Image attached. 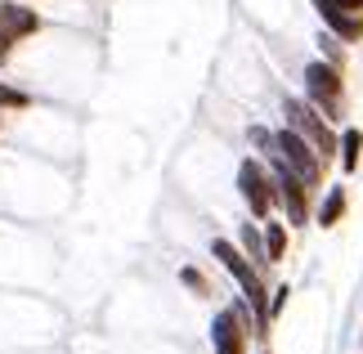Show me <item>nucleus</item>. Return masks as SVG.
<instances>
[{
  "instance_id": "1",
  "label": "nucleus",
  "mask_w": 363,
  "mask_h": 354,
  "mask_svg": "<svg viewBox=\"0 0 363 354\" xmlns=\"http://www.w3.org/2000/svg\"><path fill=\"white\" fill-rule=\"evenodd\" d=\"M283 126H287V131H296V135H301L305 144H310V148H314L328 166L337 162L341 131H337V126H332V121H328L314 104H305L301 94H287V99H283Z\"/></svg>"
},
{
  "instance_id": "2",
  "label": "nucleus",
  "mask_w": 363,
  "mask_h": 354,
  "mask_svg": "<svg viewBox=\"0 0 363 354\" xmlns=\"http://www.w3.org/2000/svg\"><path fill=\"white\" fill-rule=\"evenodd\" d=\"M260 162L269 166V175H274V197H278V211H283L287 229H305V224H314V193L305 189V179L291 171L278 153H269V157H260Z\"/></svg>"
},
{
  "instance_id": "3",
  "label": "nucleus",
  "mask_w": 363,
  "mask_h": 354,
  "mask_svg": "<svg viewBox=\"0 0 363 354\" xmlns=\"http://www.w3.org/2000/svg\"><path fill=\"white\" fill-rule=\"evenodd\" d=\"M301 81H305V104H314L323 117L337 126L341 121V112H345V67H337V63H328V59H310L305 63V72H301Z\"/></svg>"
},
{
  "instance_id": "4",
  "label": "nucleus",
  "mask_w": 363,
  "mask_h": 354,
  "mask_svg": "<svg viewBox=\"0 0 363 354\" xmlns=\"http://www.w3.org/2000/svg\"><path fill=\"white\" fill-rule=\"evenodd\" d=\"M251 336H260V328H256V314H251V305L242 296L233 305L216 309V319H211V350L216 354H251Z\"/></svg>"
},
{
  "instance_id": "5",
  "label": "nucleus",
  "mask_w": 363,
  "mask_h": 354,
  "mask_svg": "<svg viewBox=\"0 0 363 354\" xmlns=\"http://www.w3.org/2000/svg\"><path fill=\"white\" fill-rule=\"evenodd\" d=\"M233 184H238V197H242V206H247V216H251V220H269L274 211H278L274 175H269V166H264L256 153L238 162V175H233Z\"/></svg>"
},
{
  "instance_id": "6",
  "label": "nucleus",
  "mask_w": 363,
  "mask_h": 354,
  "mask_svg": "<svg viewBox=\"0 0 363 354\" xmlns=\"http://www.w3.org/2000/svg\"><path fill=\"white\" fill-rule=\"evenodd\" d=\"M274 153H278V157H283L291 171L305 179V189H310V193H323V184H328V162L318 157V153L305 144L296 131L278 126V131H274Z\"/></svg>"
},
{
  "instance_id": "7",
  "label": "nucleus",
  "mask_w": 363,
  "mask_h": 354,
  "mask_svg": "<svg viewBox=\"0 0 363 354\" xmlns=\"http://www.w3.org/2000/svg\"><path fill=\"white\" fill-rule=\"evenodd\" d=\"M40 27H45V18L23 5V0H0V36L9 40V45H23V40H32Z\"/></svg>"
},
{
  "instance_id": "8",
  "label": "nucleus",
  "mask_w": 363,
  "mask_h": 354,
  "mask_svg": "<svg viewBox=\"0 0 363 354\" xmlns=\"http://www.w3.org/2000/svg\"><path fill=\"white\" fill-rule=\"evenodd\" d=\"M314 13L323 23V32H332L341 45H359L363 40V13H350V9L332 5V0H314Z\"/></svg>"
},
{
  "instance_id": "9",
  "label": "nucleus",
  "mask_w": 363,
  "mask_h": 354,
  "mask_svg": "<svg viewBox=\"0 0 363 354\" xmlns=\"http://www.w3.org/2000/svg\"><path fill=\"white\" fill-rule=\"evenodd\" d=\"M345 211H350V189L345 184H323V197L314 206V224L318 229H337L345 220Z\"/></svg>"
},
{
  "instance_id": "10",
  "label": "nucleus",
  "mask_w": 363,
  "mask_h": 354,
  "mask_svg": "<svg viewBox=\"0 0 363 354\" xmlns=\"http://www.w3.org/2000/svg\"><path fill=\"white\" fill-rule=\"evenodd\" d=\"M233 243L242 247V256H247L251 265H256L260 274H264V269H274V265H269V256H264V238H260V220H242V224H238V233H233Z\"/></svg>"
},
{
  "instance_id": "11",
  "label": "nucleus",
  "mask_w": 363,
  "mask_h": 354,
  "mask_svg": "<svg viewBox=\"0 0 363 354\" xmlns=\"http://www.w3.org/2000/svg\"><path fill=\"white\" fill-rule=\"evenodd\" d=\"M260 238H264V256H269V265H283L287 260V243H291V229L287 220H260Z\"/></svg>"
},
{
  "instance_id": "12",
  "label": "nucleus",
  "mask_w": 363,
  "mask_h": 354,
  "mask_svg": "<svg viewBox=\"0 0 363 354\" xmlns=\"http://www.w3.org/2000/svg\"><path fill=\"white\" fill-rule=\"evenodd\" d=\"M337 162H341V175H354L359 171V162H363V131H359V126H341Z\"/></svg>"
},
{
  "instance_id": "13",
  "label": "nucleus",
  "mask_w": 363,
  "mask_h": 354,
  "mask_svg": "<svg viewBox=\"0 0 363 354\" xmlns=\"http://www.w3.org/2000/svg\"><path fill=\"white\" fill-rule=\"evenodd\" d=\"M23 108H32V94L9 86V81H0V112H23Z\"/></svg>"
},
{
  "instance_id": "14",
  "label": "nucleus",
  "mask_w": 363,
  "mask_h": 354,
  "mask_svg": "<svg viewBox=\"0 0 363 354\" xmlns=\"http://www.w3.org/2000/svg\"><path fill=\"white\" fill-rule=\"evenodd\" d=\"M179 282H184L193 296H211V282H206V274L198 265H179Z\"/></svg>"
},
{
  "instance_id": "15",
  "label": "nucleus",
  "mask_w": 363,
  "mask_h": 354,
  "mask_svg": "<svg viewBox=\"0 0 363 354\" xmlns=\"http://www.w3.org/2000/svg\"><path fill=\"white\" fill-rule=\"evenodd\" d=\"M318 59H328V63H337V67H345V45L332 32H318Z\"/></svg>"
},
{
  "instance_id": "16",
  "label": "nucleus",
  "mask_w": 363,
  "mask_h": 354,
  "mask_svg": "<svg viewBox=\"0 0 363 354\" xmlns=\"http://www.w3.org/2000/svg\"><path fill=\"white\" fill-rule=\"evenodd\" d=\"M247 139H251V148H256V157H269V153H274V131H269V126H251Z\"/></svg>"
},
{
  "instance_id": "17",
  "label": "nucleus",
  "mask_w": 363,
  "mask_h": 354,
  "mask_svg": "<svg viewBox=\"0 0 363 354\" xmlns=\"http://www.w3.org/2000/svg\"><path fill=\"white\" fill-rule=\"evenodd\" d=\"M287 301H291V287L287 282H278V287H269V323L287 309Z\"/></svg>"
},
{
  "instance_id": "18",
  "label": "nucleus",
  "mask_w": 363,
  "mask_h": 354,
  "mask_svg": "<svg viewBox=\"0 0 363 354\" xmlns=\"http://www.w3.org/2000/svg\"><path fill=\"white\" fill-rule=\"evenodd\" d=\"M332 5H341V9H350V13H363V0H332Z\"/></svg>"
},
{
  "instance_id": "19",
  "label": "nucleus",
  "mask_w": 363,
  "mask_h": 354,
  "mask_svg": "<svg viewBox=\"0 0 363 354\" xmlns=\"http://www.w3.org/2000/svg\"><path fill=\"white\" fill-rule=\"evenodd\" d=\"M9 54H13V45H9V40H5V36H0V67H5V63H9Z\"/></svg>"
},
{
  "instance_id": "20",
  "label": "nucleus",
  "mask_w": 363,
  "mask_h": 354,
  "mask_svg": "<svg viewBox=\"0 0 363 354\" xmlns=\"http://www.w3.org/2000/svg\"><path fill=\"white\" fill-rule=\"evenodd\" d=\"M264 354H269V350H264Z\"/></svg>"
}]
</instances>
